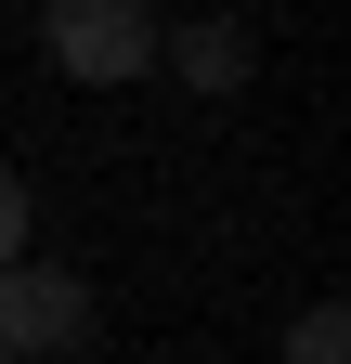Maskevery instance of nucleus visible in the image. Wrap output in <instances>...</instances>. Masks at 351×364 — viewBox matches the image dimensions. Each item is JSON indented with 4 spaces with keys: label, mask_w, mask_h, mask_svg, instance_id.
Masks as SVG:
<instances>
[{
    "label": "nucleus",
    "mask_w": 351,
    "mask_h": 364,
    "mask_svg": "<svg viewBox=\"0 0 351 364\" xmlns=\"http://www.w3.org/2000/svg\"><path fill=\"white\" fill-rule=\"evenodd\" d=\"M156 0H39V53H53L78 91H130L156 65Z\"/></svg>",
    "instance_id": "nucleus-1"
},
{
    "label": "nucleus",
    "mask_w": 351,
    "mask_h": 364,
    "mask_svg": "<svg viewBox=\"0 0 351 364\" xmlns=\"http://www.w3.org/2000/svg\"><path fill=\"white\" fill-rule=\"evenodd\" d=\"M78 338H92V287L14 247V260H0V364H53Z\"/></svg>",
    "instance_id": "nucleus-2"
},
{
    "label": "nucleus",
    "mask_w": 351,
    "mask_h": 364,
    "mask_svg": "<svg viewBox=\"0 0 351 364\" xmlns=\"http://www.w3.org/2000/svg\"><path fill=\"white\" fill-rule=\"evenodd\" d=\"M156 53L183 65L195 91H234V78H247V26H234V14H195V26H156Z\"/></svg>",
    "instance_id": "nucleus-3"
},
{
    "label": "nucleus",
    "mask_w": 351,
    "mask_h": 364,
    "mask_svg": "<svg viewBox=\"0 0 351 364\" xmlns=\"http://www.w3.org/2000/svg\"><path fill=\"white\" fill-rule=\"evenodd\" d=\"M286 364H351V312L325 299V312H299V338H286Z\"/></svg>",
    "instance_id": "nucleus-4"
},
{
    "label": "nucleus",
    "mask_w": 351,
    "mask_h": 364,
    "mask_svg": "<svg viewBox=\"0 0 351 364\" xmlns=\"http://www.w3.org/2000/svg\"><path fill=\"white\" fill-rule=\"evenodd\" d=\"M14 247H26V169L0 156V260H14Z\"/></svg>",
    "instance_id": "nucleus-5"
}]
</instances>
